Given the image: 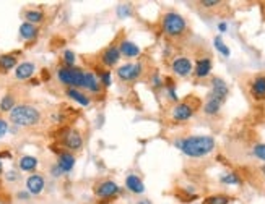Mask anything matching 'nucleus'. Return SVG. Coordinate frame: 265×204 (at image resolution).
<instances>
[{"mask_svg":"<svg viewBox=\"0 0 265 204\" xmlns=\"http://www.w3.org/2000/svg\"><path fill=\"white\" fill-rule=\"evenodd\" d=\"M251 152L257 161L265 162V143H255L251 147Z\"/></svg>","mask_w":265,"mask_h":204,"instance_id":"473e14b6","label":"nucleus"},{"mask_svg":"<svg viewBox=\"0 0 265 204\" xmlns=\"http://www.w3.org/2000/svg\"><path fill=\"white\" fill-rule=\"evenodd\" d=\"M15 106H17V97H15V94L9 92L5 94V96L0 99V112L2 114H10Z\"/></svg>","mask_w":265,"mask_h":204,"instance_id":"a878e982","label":"nucleus"},{"mask_svg":"<svg viewBox=\"0 0 265 204\" xmlns=\"http://www.w3.org/2000/svg\"><path fill=\"white\" fill-rule=\"evenodd\" d=\"M52 151L57 154V162L56 164L59 166V169L64 172V174H70V172L73 170L75 162H77L75 156L72 152L65 151V149H62V147H54L52 146Z\"/></svg>","mask_w":265,"mask_h":204,"instance_id":"9b49d317","label":"nucleus"},{"mask_svg":"<svg viewBox=\"0 0 265 204\" xmlns=\"http://www.w3.org/2000/svg\"><path fill=\"white\" fill-rule=\"evenodd\" d=\"M15 196H17V199H18V201H23V202H26V201L31 199V194H29L26 190H20V191H17V194H15Z\"/></svg>","mask_w":265,"mask_h":204,"instance_id":"4c0bfd02","label":"nucleus"},{"mask_svg":"<svg viewBox=\"0 0 265 204\" xmlns=\"http://www.w3.org/2000/svg\"><path fill=\"white\" fill-rule=\"evenodd\" d=\"M221 106H223L221 100H218L212 96H207V100H205L204 107H202V111H204V114L208 115V117H215V115L220 114Z\"/></svg>","mask_w":265,"mask_h":204,"instance_id":"393cba45","label":"nucleus"},{"mask_svg":"<svg viewBox=\"0 0 265 204\" xmlns=\"http://www.w3.org/2000/svg\"><path fill=\"white\" fill-rule=\"evenodd\" d=\"M26 191L31 194V196H37L44 191L46 188V178L41 175V174H31L28 178H26Z\"/></svg>","mask_w":265,"mask_h":204,"instance_id":"4468645a","label":"nucleus"},{"mask_svg":"<svg viewBox=\"0 0 265 204\" xmlns=\"http://www.w3.org/2000/svg\"><path fill=\"white\" fill-rule=\"evenodd\" d=\"M145 65L143 62H137V64H124L116 70V76L119 78L122 83H134L143 76Z\"/></svg>","mask_w":265,"mask_h":204,"instance_id":"0eeeda50","label":"nucleus"},{"mask_svg":"<svg viewBox=\"0 0 265 204\" xmlns=\"http://www.w3.org/2000/svg\"><path fill=\"white\" fill-rule=\"evenodd\" d=\"M220 183L223 185H243V178L238 172H228L220 177Z\"/></svg>","mask_w":265,"mask_h":204,"instance_id":"cd10ccee","label":"nucleus"},{"mask_svg":"<svg viewBox=\"0 0 265 204\" xmlns=\"http://www.w3.org/2000/svg\"><path fill=\"white\" fill-rule=\"evenodd\" d=\"M83 89L88 91L90 94H103V86L99 84L98 78L95 73L91 72H85V81H83Z\"/></svg>","mask_w":265,"mask_h":204,"instance_id":"aec40b11","label":"nucleus"},{"mask_svg":"<svg viewBox=\"0 0 265 204\" xmlns=\"http://www.w3.org/2000/svg\"><path fill=\"white\" fill-rule=\"evenodd\" d=\"M29 84H31V86H37V84H40V80H34V78H31Z\"/></svg>","mask_w":265,"mask_h":204,"instance_id":"37998d69","label":"nucleus"},{"mask_svg":"<svg viewBox=\"0 0 265 204\" xmlns=\"http://www.w3.org/2000/svg\"><path fill=\"white\" fill-rule=\"evenodd\" d=\"M40 167V159L34 156H21L18 161V169L28 174H36V169Z\"/></svg>","mask_w":265,"mask_h":204,"instance_id":"5701e85b","label":"nucleus"},{"mask_svg":"<svg viewBox=\"0 0 265 204\" xmlns=\"http://www.w3.org/2000/svg\"><path fill=\"white\" fill-rule=\"evenodd\" d=\"M4 177H5V180H7L9 183H15V182H18V180H20V172L15 170V169L7 170Z\"/></svg>","mask_w":265,"mask_h":204,"instance_id":"f704fd0d","label":"nucleus"},{"mask_svg":"<svg viewBox=\"0 0 265 204\" xmlns=\"http://www.w3.org/2000/svg\"><path fill=\"white\" fill-rule=\"evenodd\" d=\"M36 73V65L33 62H21L15 68V78L18 81H29Z\"/></svg>","mask_w":265,"mask_h":204,"instance_id":"dca6fc26","label":"nucleus"},{"mask_svg":"<svg viewBox=\"0 0 265 204\" xmlns=\"http://www.w3.org/2000/svg\"><path fill=\"white\" fill-rule=\"evenodd\" d=\"M135 204H153L150 199H140V201H137Z\"/></svg>","mask_w":265,"mask_h":204,"instance_id":"79ce46f5","label":"nucleus"},{"mask_svg":"<svg viewBox=\"0 0 265 204\" xmlns=\"http://www.w3.org/2000/svg\"><path fill=\"white\" fill-rule=\"evenodd\" d=\"M2 159H12V152L9 149H4V151H0V161Z\"/></svg>","mask_w":265,"mask_h":204,"instance_id":"ea45409f","label":"nucleus"},{"mask_svg":"<svg viewBox=\"0 0 265 204\" xmlns=\"http://www.w3.org/2000/svg\"><path fill=\"white\" fill-rule=\"evenodd\" d=\"M218 31H220V33H226V31H228V25H226L224 21H220L218 23Z\"/></svg>","mask_w":265,"mask_h":204,"instance_id":"a19ab883","label":"nucleus"},{"mask_svg":"<svg viewBox=\"0 0 265 204\" xmlns=\"http://www.w3.org/2000/svg\"><path fill=\"white\" fill-rule=\"evenodd\" d=\"M171 72L179 78H187L194 73V64L187 56H177L171 62Z\"/></svg>","mask_w":265,"mask_h":204,"instance_id":"9d476101","label":"nucleus"},{"mask_svg":"<svg viewBox=\"0 0 265 204\" xmlns=\"http://www.w3.org/2000/svg\"><path fill=\"white\" fill-rule=\"evenodd\" d=\"M174 146L184 156H187V158L200 159V158H207L208 154H212L215 151L216 141L210 135H194V136H185V138L176 139Z\"/></svg>","mask_w":265,"mask_h":204,"instance_id":"f257e3e1","label":"nucleus"},{"mask_svg":"<svg viewBox=\"0 0 265 204\" xmlns=\"http://www.w3.org/2000/svg\"><path fill=\"white\" fill-rule=\"evenodd\" d=\"M101 204H111V202H101Z\"/></svg>","mask_w":265,"mask_h":204,"instance_id":"49530a36","label":"nucleus"},{"mask_svg":"<svg viewBox=\"0 0 265 204\" xmlns=\"http://www.w3.org/2000/svg\"><path fill=\"white\" fill-rule=\"evenodd\" d=\"M116 13H118V17L121 18V20H124V18H127V17H130L132 15V5H119L118 9H116Z\"/></svg>","mask_w":265,"mask_h":204,"instance_id":"72a5a7b5","label":"nucleus"},{"mask_svg":"<svg viewBox=\"0 0 265 204\" xmlns=\"http://www.w3.org/2000/svg\"><path fill=\"white\" fill-rule=\"evenodd\" d=\"M2 175H4V162L0 161V177H2Z\"/></svg>","mask_w":265,"mask_h":204,"instance_id":"c03bdc74","label":"nucleus"},{"mask_svg":"<svg viewBox=\"0 0 265 204\" xmlns=\"http://www.w3.org/2000/svg\"><path fill=\"white\" fill-rule=\"evenodd\" d=\"M96 78H98L99 84L103 86V89L111 88V84H112V72H111V70L98 68L96 70Z\"/></svg>","mask_w":265,"mask_h":204,"instance_id":"bb28decb","label":"nucleus"},{"mask_svg":"<svg viewBox=\"0 0 265 204\" xmlns=\"http://www.w3.org/2000/svg\"><path fill=\"white\" fill-rule=\"evenodd\" d=\"M20 52H10V54H0V75H7L18 65Z\"/></svg>","mask_w":265,"mask_h":204,"instance_id":"2eb2a0df","label":"nucleus"},{"mask_svg":"<svg viewBox=\"0 0 265 204\" xmlns=\"http://www.w3.org/2000/svg\"><path fill=\"white\" fill-rule=\"evenodd\" d=\"M202 204H231V198L226 194H212L207 196Z\"/></svg>","mask_w":265,"mask_h":204,"instance_id":"c756f323","label":"nucleus"},{"mask_svg":"<svg viewBox=\"0 0 265 204\" xmlns=\"http://www.w3.org/2000/svg\"><path fill=\"white\" fill-rule=\"evenodd\" d=\"M119 50H121V56L126 59H137L140 57V54H142V49H140L135 42L129 41V39H122L119 42Z\"/></svg>","mask_w":265,"mask_h":204,"instance_id":"a211bd4d","label":"nucleus"},{"mask_svg":"<svg viewBox=\"0 0 265 204\" xmlns=\"http://www.w3.org/2000/svg\"><path fill=\"white\" fill-rule=\"evenodd\" d=\"M260 172H262V175H263V178H265V164L260 167Z\"/></svg>","mask_w":265,"mask_h":204,"instance_id":"a18cd8bd","label":"nucleus"},{"mask_svg":"<svg viewBox=\"0 0 265 204\" xmlns=\"http://www.w3.org/2000/svg\"><path fill=\"white\" fill-rule=\"evenodd\" d=\"M9 120L17 128H34L43 122V114L31 104H17L9 114Z\"/></svg>","mask_w":265,"mask_h":204,"instance_id":"f03ea898","label":"nucleus"},{"mask_svg":"<svg viewBox=\"0 0 265 204\" xmlns=\"http://www.w3.org/2000/svg\"><path fill=\"white\" fill-rule=\"evenodd\" d=\"M18 33H20V39H21V41L31 42V41H34L37 36H40V28H37L36 25H31V23L23 21L21 25H20Z\"/></svg>","mask_w":265,"mask_h":204,"instance_id":"6ab92c4d","label":"nucleus"},{"mask_svg":"<svg viewBox=\"0 0 265 204\" xmlns=\"http://www.w3.org/2000/svg\"><path fill=\"white\" fill-rule=\"evenodd\" d=\"M148 83H150L152 88H155V89H163V88H165V78L161 76V73L158 72V70H155V72L150 75V80H148Z\"/></svg>","mask_w":265,"mask_h":204,"instance_id":"7c9ffc66","label":"nucleus"},{"mask_svg":"<svg viewBox=\"0 0 265 204\" xmlns=\"http://www.w3.org/2000/svg\"><path fill=\"white\" fill-rule=\"evenodd\" d=\"M121 190L122 188L116 183L114 180H101V182H98L95 186H93V191H95L96 198L104 199V201L118 198Z\"/></svg>","mask_w":265,"mask_h":204,"instance_id":"6e6552de","label":"nucleus"},{"mask_svg":"<svg viewBox=\"0 0 265 204\" xmlns=\"http://www.w3.org/2000/svg\"><path fill=\"white\" fill-rule=\"evenodd\" d=\"M249 91H251V96L255 100H265V75L255 76L249 83Z\"/></svg>","mask_w":265,"mask_h":204,"instance_id":"f3484780","label":"nucleus"},{"mask_svg":"<svg viewBox=\"0 0 265 204\" xmlns=\"http://www.w3.org/2000/svg\"><path fill=\"white\" fill-rule=\"evenodd\" d=\"M126 190L134 193V194H143L145 193V183L142 182V178L135 174H129L126 177Z\"/></svg>","mask_w":265,"mask_h":204,"instance_id":"412c9836","label":"nucleus"},{"mask_svg":"<svg viewBox=\"0 0 265 204\" xmlns=\"http://www.w3.org/2000/svg\"><path fill=\"white\" fill-rule=\"evenodd\" d=\"M212 68H213L212 57L210 56L199 57L196 60V67H194V75H196V78H199V80H205V78H208L210 73H212Z\"/></svg>","mask_w":265,"mask_h":204,"instance_id":"ddd939ff","label":"nucleus"},{"mask_svg":"<svg viewBox=\"0 0 265 204\" xmlns=\"http://www.w3.org/2000/svg\"><path fill=\"white\" fill-rule=\"evenodd\" d=\"M57 141L60 147H64L65 151L68 152H79L83 149V136L79 130H75L72 127H64L60 128L59 131V136H57Z\"/></svg>","mask_w":265,"mask_h":204,"instance_id":"39448f33","label":"nucleus"},{"mask_svg":"<svg viewBox=\"0 0 265 204\" xmlns=\"http://www.w3.org/2000/svg\"><path fill=\"white\" fill-rule=\"evenodd\" d=\"M199 102H192V99H185V100H179L177 104H174V107L171 109V119L177 123H182L191 120L197 112Z\"/></svg>","mask_w":265,"mask_h":204,"instance_id":"423d86ee","label":"nucleus"},{"mask_svg":"<svg viewBox=\"0 0 265 204\" xmlns=\"http://www.w3.org/2000/svg\"><path fill=\"white\" fill-rule=\"evenodd\" d=\"M51 175L54 177V178H59V177H62V175H64V172H62L60 169H59V166H57V164H54V166H51Z\"/></svg>","mask_w":265,"mask_h":204,"instance_id":"58836bf2","label":"nucleus"},{"mask_svg":"<svg viewBox=\"0 0 265 204\" xmlns=\"http://www.w3.org/2000/svg\"><path fill=\"white\" fill-rule=\"evenodd\" d=\"M75 62H77V56L73 50H64L62 54V67H67V68H73L75 67Z\"/></svg>","mask_w":265,"mask_h":204,"instance_id":"2f4dec72","label":"nucleus"},{"mask_svg":"<svg viewBox=\"0 0 265 204\" xmlns=\"http://www.w3.org/2000/svg\"><path fill=\"white\" fill-rule=\"evenodd\" d=\"M210 84H212V89H210L208 96L221 100L224 104L226 97L230 96V88H228V84H226V81L223 80V78H220V76H213L212 81H210Z\"/></svg>","mask_w":265,"mask_h":204,"instance_id":"f8f14e48","label":"nucleus"},{"mask_svg":"<svg viewBox=\"0 0 265 204\" xmlns=\"http://www.w3.org/2000/svg\"><path fill=\"white\" fill-rule=\"evenodd\" d=\"M9 131H10V123L0 117V138H4Z\"/></svg>","mask_w":265,"mask_h":204,"instance_id":"c9c22d12","label":"nucleus"},{"mask_svg":"<svg viewBox=\"0 0 265 204\" xmlns=\"http://www.w3.org/2000/svg\"><path fill=\"white\" fill-rule=\"evenodd\" d=\"M121 50H119V44H111L107 45L106 49H103V52L99 54V64L103 65V68L111 70L112 67H116L121 60Z\"/></svg>","mask_w":265,"mask_h":204,"instance_id":"1a4fd4ad","label":"nucleus"},{"mask_svg":"<svg viewBox=\"0 0 265 204\" xmlns=\"http://www.w3.org/2000/svg\"><path fill=\"white\" fill-rule=\"evenodd\" d=\"M200 5L204 7V9H216V7L221 5V2L220 0H202Z\"/></svg>","mask_w":265,"mask_h":204,"instance_id":"e433bc0d","label":"nucleus"},{"mask_svg":"<svg viewBox=\"0 0 265 204\" xmlns=\"http://www.w3.org/2000/svg\"><path fill=\"white\" fill-rule=\"evenodd\" d=\"M56 76L60 84H64L65 88H75V89H83V81H85V70L73 67H59Z\"/></svg>","mask_w":265,"mask_h":204,"instance_id":"20e7f679","label":"nucleus"},{"mask_svg":"<svg viewBox=\"0 0 265 204\" xmlns=\"http://www.w3.org/2000/svg\"><path fill=\"white\" fill-rule=\"evenodd\" d=\"M213 45H215V49H216L218 52H220L223 57H230V56H231V50H230V47L224 44V41H223L221 34L215 36V39H213Z\"/></svg>","mask_w":265,"mask_h":204,"instance_id":"c85d7f7f","label":"nucleus"},{"mask_svg":"<svg viewBox=\"0 0 265 204\" xmlns=\"http://www.w3.org/2000/svg\"><path fill=\"white\" fill-rule=\"evenodd\" d=\"M161 31L169 39H179L187 33V20L177 12H166L161 18Z\"/></svg>","mask_w":265,"mask_h":204,"instance_id":"7ed1b4c3","label":"nucleus"},{"mask_svg":"<svg viewBox=\"0 0 265 204\" xmlns=\"http://www.w3.org/2000/svg\"><path fill=\"white\" fill-rule=\"evenodd\" d=\"M23 18H25L26 23H31V25H41L46 20V13L41 9H28L23 12Z\"/></svg>","mask_w":265,"mask_h":204,"instance_id":"b1692460","label":"nucleus"},{"mask_svg":"<svg viewBox=\"0 0 265 204\" xmlns=\"http://www.w3.org/2000/svg\"><path fill=\"white\" fill-rule=\"evenodd\" d=\"M65 96L68 99L75 100L77 104H80L82 107H88L91 104V97L88 94H85L82 89H75V88H65Z\"/></svg>","mask_w":265,"mask_h":204,"instance_id":"4be33fe9","label":"nucleus"}]
</instances>
